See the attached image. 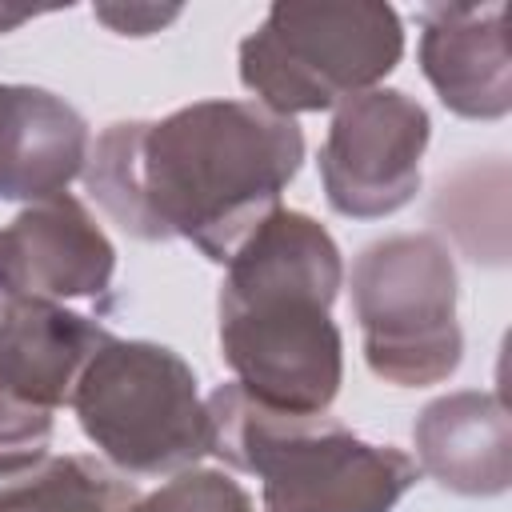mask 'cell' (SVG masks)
Instances as JSON below:
<instances>
[{
  "mask_svg": "<svg viewBox=\"0 0 512 512\" xmlns=\"http://www.w3.org/2000/svg\"><path fill=\"white\" fill-rule=\"evenodd\" d=\"M92 16L100 24H108L116 36H152L160 28H168L180 8H156V4H96Z\"/></svg>",
  "mask_w": 512,
  "mask_h": 512,
  "instance_id": "obj_15",
  "label": "cell"
},
{
  "mask_svg": "<svg viewBox=\"0 0 512 512\" xmlns=\"http://www.w3.org/2000/svg\"><path fill=\"white\" fill-rule=\"evenodd\" d=\"M344 256L332 232L296 208H276L232 252L216 300V340L232 384L272 408L320 416L344 384V336L332 304Z\"/></svg>",
  "mask_w": 512,
  "mask_h": 512,
  "instance_id": "obj_2",
  "label": "cell"
},
{
  "mask_svg": "<svg viewBox=\"0 0 512 512\" xmlns=\"http://www.w3.org/2000/svg\"><path fill=\"white\" fill-rule=\"evenodd\" d=\"M88 120L56 92L0 80V200L36 204L68 192L88 160Z\"/></svg>",
  "mask_w": 512,
  "mask_h": 512,
  "instance_id": "obj_12",
  "label": "cell"
},
{
  "mask_svg": "<svg viewBox=\"0 0 512 512\" xmlns=\"http://www.w3.org/2000/svg\"><path fill=\"white\" fill-rule=\"evenodd\" d=\"M432 140L428 108L400 88H372L332 108L316 168L324 200L348 220H384L420 192Z\"/></svg>",
  "mask_w": 512,
  "mask_h": 512,
  "instance_id": "obj_8",
  "label": "cell"
},
{
  "mask_svg": "<svg viewBox=\"0 0 512 512\" xmlns=\"http://www.w3.org/2000/svg\"><path fill=\"white\" fill-rule=\"evenodd\" d=\"M44 12H56V8H12V4H0V32H16L20 24L44 16Z\"/></svg>",
  "mask_w": 512,
  "mask_h": 512,
  "instance_id": "obj_16",
  "label": "cell"
},
{
  "mask_svg": "<svg viewBox=\"0 0 512 512\" xmlns=\"http://www.w3.org/2000/svg\"><path fill=\"white\" fill-rule=\"evenodd\" d=\"M68 408L120 476H176L212 452L200 380L180 352L156 340L108 336L88 356Z\"/></svg>",
  "mask_w": 512,
  "mask_h": 512,
  "instance_id": "obj_4",
  "label": "cell"
},
{
  "mask_svg": "<svg viewBox=\"0 0 512 512\" xmlns=\"http://www.w3.org/2000/svg\"><path fill=\"white\" fill-rule=\"evenodd\" d=\"M116 276V248L72 192L24 204L0 228V300H104Z\"/></svg>",
  "mask_w": 512,
  "mask_h": 512,
  "instance_id": "obj_9",
  "label": "cell"
},
{
  "mask_svg": "<svg viewBox=\"0 0 512 512\" xmlns=\"http://www.w3.org/2000/svg\"><path fill=\"white\" fill-rule=\"evenodd\" d=\"M460 276L432 232L372 240L352 260V312L364 364L392 388H428L464 360Z\"/></svg>",
  "mask_w": 512,
  "mask_h": 512,
  "instance_id": "obj_6",
  "label": "cell"
},
{
  "mask_svg": "<svg viewBox=\"0 0 512 512\" xmlns=\"http://www.w3.org/2000/svg\"><path fill=\"white\" fill-rule=\"evenodd\" d=\"M304 164L296 120L256 100H196L160 120H116L84 160L96 208L132 240H184L228 264Z\"/></svg>",
  "mask_w": 512,
  "mask_h": 512,
  "instance_id": "obj_1",
  "label": "cell"
},
{
  "mask_svg": "<svg viewBox=\"0 0 512 512\" xmlns=\"http://www.w3.org/2000/svg\"><path fill=\"white\" fill-rule=\"evenodd\" d=\"M128 512H256L252 496L220 468H184L148 496H136Z\"/></svg>",
  "mask_w": 512,
  "mask_h": 512,
  "instance_id": "obj_14",
  "label": "cell"
},
{
  "mask_svg": "<svg viewBox=\"0 0 512 512\" xmlns=\"http://www.w3.org/2000/svg\"><path fill=\"white\" fill-rule=\"evenodd\" d=\"M204 404L208 456L256 476L264 512H392L420 480L408 452L372 444L328 412H272L236 384L212 388Z\"/></svg>",
  "mask_w": 512,
  "mask_h": 512,
  "instance_id": "obj_3",
  "label": "cell"
},
{
  "mask_svg": "<svg viewBox=\"0 0 512 512\" xmlns=\"http://www.w3.org/2000/svg\"><path fill=\"white\" fill-rule=\"evenodd\" d=\"M404 56L388 4H272L240 40V84L276 116L328 112L380 88Z\"/></svg>",
  "mask_w": 512,
  "mask_h": 512,
  "instance_id": "obj_5",
  "label": "cell"
},
{
  "mask_svg": "<svg viewBox=\"0 0 512 512\" xmlns=\"http://www.w3.org/2000/svg\"><path fill=\"white\" fill-rule=\"evenodd\" d=\"M112 332L92 316L52 300H0V480L36 468L48 456L56 408L88 356Z\"/></svg>",
  "mask_w": 512,
  "mask_h": 512,
  "instance_id": "obj_7",
  "label": "cell"
},
{
  "mask_svg": "<svg viewBox=\"0 0 512 512\" xmlns=\"http://www.w3.org/2000/svg\"><path fill=\"white\" fill-rule=\"evenodd\" d=\"M136 488L96 456H44L0 484V512H128Z\"/></svg>",
  "mask_w": 512,
  "mask_h": 512,
  "instance_id": "obj_13",
  "label": "cell"
},
{
  "mask_svg": "<svg viewBox=\"0 0 512 512\" xmlns=\"http://www.w3.org/2000/svg\"><path fill=\"white\" fill-rule=\"evenodd\" d=\"M420 72L440 104L464 120H504L512 112V60L504 4H424Z\"/></svg>",
  "mask_w": 512,
  "mask_h": 512,
  "instance_id": "obj_10",
  "label": "cell"
},
{
  "mask_svg": "<svg viewBox=\"0 0 512 512\" xmlns=\"http://www.w3.org/2000/svg\"><path fill=\"white\" fill-rule=\"evenodd\" d=\"M416 468L456 496H504L512 484V424L500 392H448L412 424Z\"/></svg>",
  "mask_w": 512,
  "mask_h": 512,
  "instance_id": "obj_11",
  "label": "cell"
}]
</instances>
